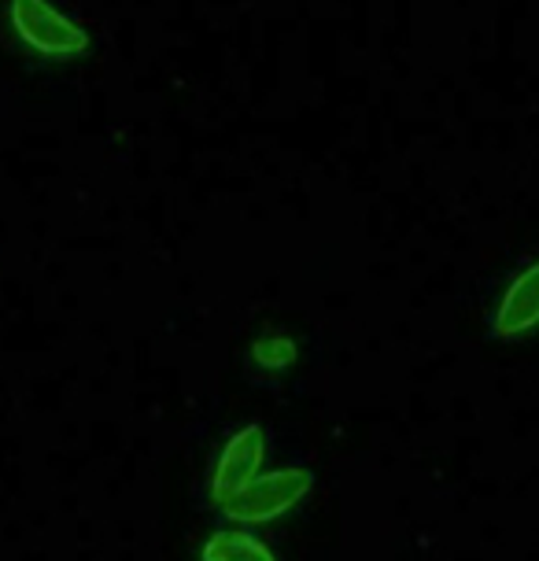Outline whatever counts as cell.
Here are the masks:
<instances>
[{
    "instance_id": "7a4b0ae2",
    "label": "cell",
    "mask_w": 539,
    "mask_h": 561,
    "mask_svg": "<svg viewBox=\"0 0 539 561\" xmlns=\"http://www.w3.org/2000/svg\"><path fill=\"white\" fill-rule=\"evenodd\" d=\"M311 484H314V477H311V469H303V466L274 469V473H263L259 480H252L237 499H229L222 506V514L241 520V525H266V520H277L296 503H303Z\"/></svg>"
},
{
    "instance_id": "6da1fadb",
    "label": "cell",
    "mask_w": 539,
    "mask_h": 561,
    "mask_svg": "<svg viewBox=\"0 0 539 561\" xmlns=\"http://www.w3.org/2000/svg\"><path fill=\"white\" fill-rule=\"evenodd\" d=\"M8 23L19 45L45 59H74L93 45L89 30L59 12L53 0H8Z\"/></svg>"
},
{
    "instance_id": "277c9868",
    "label": "cell",
    "mask_w": 539,
    "mask_h": 561,
    "mask_svg": "<svg viewBox=\"0 0 539 561\" xmlns=\"http://www.w3.org/2000/svg\"><path fill=\"white\" fill-rule=\"evenodd\" d=\"M532 329H539V259L506 285L492 314V333L498 340H521Z\"/></svg>"
},
{
    "instance_id": "3957f363",
    "label": "cell",
    "mask_w": 539,
    "mask_h": 561,
    "mask_svg": "<svg viewBox=\"0 0 539 561\" xmlns=\"http://www.w3.org/2000/svg\"><path fill=\"white\" fill-rule=\"evenodd\" d=\"M263 458H266V436L259 425H244L241 433L229 436L222 455H218V462H215V473H211V499L215 503L226 506L229 499L241 495L252 480H259Z\"/></svg>"
},
{
    "instance_id": "8992f818",
    "label": "cell",
    "mask_w": 539,
    "mask_h": 561,
    "mask_svg": "<svg viewBox=\"0 0 539 561\" xmlns=\"http://www.w3.org/2000/svg\"><path fill=\"white\" fill-rule=\"evenodd\" d=\"M252 358L263 369H288L296 363V344L288 336H282V333H270L263 340H255Z\"/></svg>"
},
{
    "instance_id": "5b68a950",
    "label": "cell",
    "mask_w": 539,
    "mask_h": 561,
    "mask_svg": "<svg viewBox=\"0 0 539 561\" xmlns=\"http://www.w3.org/2000/svg\"><path fill=\"white\" fill-rule=\"evenodd\" d=\"M199 558L204 561H277L274 550H270L263 539L237 533V528H222L199 547Z\"/></svg>"
}]
</instances>
